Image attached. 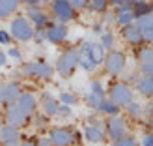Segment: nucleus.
<instances>
[{
  "mask_svg": "<svg viewBox=\"0 0 153 146\" xmlns=\"http://www.w3.org/2000/svg\"><path fill=\"white\" fill-rule=\"evenodd\" d=\"M125 64H127V60H125V55L121 51H110V55L106 56V71H108L110 75L114 77H118L123 73L125 70Z\"/></svg>",
  "mask_w": 153,
  "mask_h": 146,
  "instance_id": "nucleus-3",
  "label": "nucleus"
},
{
  "mask_svg": "<svg viewBox=\"0 0 153 146\" xmlns=\"http://www.w3.org/2000/svg\"><path fill=\"white\" fill-rule=\"evenodd\" d=\"M21 2H26V4H30V6H37L41 0H21Z\"/></svg>",
  "mask_w": 153,
  "mask_h": 146,
  "instance_id": "nucleus-42",
  "label": "nucleus"
},
{
  "mask_svg": "<svg viewBox=\"0 0 153 146\" xmlns=\"http://www.w3.org/2000/svg\"><path fill=\"white\" fill-rule=\"evenodd\" d=\"M114 146H138L134 137H123L120 141H114Z\"/></svg>",
  "mask_w": 153,
  "mask_h": 146,
  "instance_id": "nucleus-30",
  "label": "nucleus"
},
{
  "mask_svg": "<svg viewBox=\"0 0 153 146\" xmlns=\"http://www.w3.org/2000/svg\"><path fill=\"white\" fill-rule=\"evenodd\" d=\"M52 11H54L56 19H60L62 22H67L75 17V7L69 0H54L52 2Z\"/></svg>",
  "mask_w": 153,
  "mask_h": 146,
  "instance_id": "nucleus-7",
  "label": "nucleus"
},
{
  "mask_svg": "<svg viewBox=\"0 0 153 146\" xmlns=\"http://www.w3.org/2000/svg\"><path fill=\"white\" fill-rule=\"evenodd\" d=\"M10 56L15 60H21V51L19 49H10Z\"/></svg>",
  "mask_w": 153,
  "mask_h": 146,
  "instance_id": "nucleus-39",
  "label": "nucleus"
},
{
  "mask_svg": "<svg viewBox=\"0 0 153 146\" xmlns=\"http://www.w3.org/2000/svg\"><path fill=\"white\" fill-rule=\"evenodd\" d=\"M22 73L30 77H39V79H51L54 70L45 62H30V64H25Z\"/></svg>",
  "mask_w": 153,
  "mask_h": 146,
  "instance_id": "nucleus-5",
  "label": "nucleus"
},
{
  "mask_svg": "<svg viewBox=\"0 0 153 146\" xmlns=\"http://www.w3.org/2000/svg\"><path fill=\"white\" fill-rule=\"evenodd\" d=\"M138 56H140V62H149V64H153V49L151 47L142 49Z\"/></svg>",
  "mask_w": 153,
  "mask_h": 146,
  "instance_id": "nucleus-29",
  "label": "nucleus"
},
{
  "mask_svg": "<svg viewBox=\"0 0 153 146\" xmlns=\"http://www.w3.org/2000/svg\"><path fill=\"white\" fill-rule=\"evenodd\" d=\"M4 64H6V55L0 51V66H4Z\"/></svg>",
  "mask_w": 153,
  "mask_h": 146,
  "instance_id": "nucleus-44",
  "label": "nucleus"
},
{
  "mask_svg": "<svg viewBox=\"0 0 153 146\" xmlns=\"http://www.w3.org/2000/svg\"><path fill=\"white\" fill-rule=\"evenodd\" d=\"M17 101H19V107L28 114V116H32V114L36 112V105H37V101H36V97H34L32 94H21Z\"/></svg>",
  "mask_w": 153,
  "mask_h": 146,
  "instance_id": "nucleus-16",
  "label": "nucleus"
},
{
  "mask_svg": "<svg viewBox=\"0 0 153 146\" xmlns=\"http://www.w3.org/2000/svg\"><path fill=\"white\" fill-rule=\"evenodd\" d=\"M58 114H62V116H69V114H71L69 105H60V111H58Z\"/></svg>",
  "mask_w": 153,
  "mask_h": 146,
  "instance_id": "nucleus-36",
  "label": "nucleus"
},
{
  "mask_svg": "<svg viewBox=\"0 0 153 146\" xmlns=\"http://www.w3.org/2000/svg\"><path fill=\"white\" fill-rule=\"evenodd\" d=\"M43 111H45L47 116H54L60 111V103L51 96H43Z\"/></svg>",
  "mask_w": 153,
  "mask_h": 146,
  "instance_id": "nucleus-20",
  "label": "nucleus"
},
{
  "mask_svg": "<svg viewBox=\"0 0 153 146\" xmlns=\"http://www.w3.org/2000/svg\"><path fill=\"white\" fill-rule=\"evenodd\" d=\"M133 11H134V17L138 19V17H142V15H148V13H151V6H149V4H146V2L142 0V2L134 4Z\"/></svg>",
  "mask_w": 153,
  "mask_h": 146,
  "instance_id": "nucleus-26",
  "label": "nucleus"
},
{
  "mask_svg": "<svg viewBox=\"0 0 153 146\" xmlns=\"http://www.w3.org/2000/svg\"><path fill=\"white\" fill-rule=\"evenodd\" d=\"M76 66H79V51L69 49L67 52H64V55L58 58V62H56V71H58L60 75H64V77H69V75L75 71Z\"/></svg>",
  "mask_w": 153,
  "mask_h": 146,
  "instance_id": "nucleus-1",
  "label": "nucleus"
},
{
  "mask_svg": "<svg viewBox=\"0 0 153 146\" xmlns=\"http://www.w3.org/2000/svg\"><path fill=\"white\" fill-rule=\"evenodd\" d=\"M90 90L95 92V94H99V96H105V90H103V86H101L99 82H91V84H90Z\"/></svg>",
  "mask_w": 153,
  "mask_h": 146,
  "instance_id": "nucleus-34",
  "label": "nucleus"
},
{
  "mask_svg": "<svg viewBox=\"0 0 153 146\" xmlns=\"http://www.w3.org/2000/svg\"><path fill=\"white\" fill-rule=\"evenodd\" d=\"M127 112L131 114L133 118H138L140 114H142V105H140V103H136V101H134V103L131 101V103L127 105Z\"/></svg>",
  "mask_w": 153,
  "mask_h": 146,
  "instance_id": "nucleus-28",
  "label": "nucleus"
},
{
  "mask_svg": "<svg viewBox=\"0 0 153 146\" xmlns=\"http://www.w3.org/2000/svg\"><path fill=\"white\" fill-rule=\"evenodd\" d=\"M36 40H37V41H43V40H47V32H43V30H39V32H37V36H36Z\"/></svg>",
  "mask_w": 153,
  "mask_h": 146,
  "instance_id": "nucleus-41",
  "label": "nucleus"
},
{
  "mask_svg": "<svg viewBox=\"0 0 153 146\" xmlns=\"http://www.w3.org/2000/svg\"><path fill=\"white\" fill-rule=\"evenodd\" d=\"M6 118H7V124H11V126H25V122L30 118L28 114L25 112L19 107V103L17 105H11L10 109H7V112H6Z\"/></svg>",
  "mask_w": 153,
  "mask_h": 146,
  "instance_id": "nucleus-10",
  "label": "nucleus"
},
{
  "mask_svg": "<svg viewBox=\"0 0 153 146\" xmlns=\"http://www.w3.org/2000/svg\"><path fill=\"white\" fill-rule=\"evenodd\" d=\"M110 99L116 105H120V107L129 105L133 101V90L129 88L127 84H123V82H116L112 86V90H110Z\"/></svg>",
  "mask_w": 153,
  "mask_h": 146,
  "instance_id": "nucleus-4",
  "label": "nucleus"
},
{
  "mask_svg": "<svg viewBox=\"0 0 153 146\" xmlns=\"http://www.w3.org/2000/svg\"><path fill=\"white\" fill-rule=\"evenodd\" d=\"M133 19H134V11H133V10H123V11H118V15H116L118 25H123V26L131 25Z\"/></svg>",
  "mask_w": 153,
  "mask_h": 146,
  "instance_id": "nucleus-23",
  "label": "nucleus"
},
{
  "mask_svg": "<svg viewBox=\"0 0 153 146\" xmlns=\"http://www.w3.org/2000/svg\"><path fill=\"white\" fill-rule=\"evenodd\" d=\"M90 52H91V56H94V60L97 64H101L103 62V58H105V47L101 43H90Z\"/></svg>",
  "mask_w": 153,
  "mask_h": 146,
  "instance_id": "nucleus-24",
  "label": "nucleus"
},
{
  "mask_svg": "<svg viewBox=\"0 0 153 146\" xmlns=\"http://www.w3.org/2000/svg\"><path fill=\"white\" fill-rule=\"evenodd\" d=\"M101 45H103L105 49H112V47H114V36L108 34V32H105V34L101 36Z\"/></svg>",
  "mask_w": 153,
  "mask_h": 146,
  "instance_id": "nucleus-31",
  "label": "nucleus"
},
{
  "mask_svg": "<svg viewBox=\"0 0 153 146\" xmlns=\"http://www.w3.org/2000/svg\"><path fill=\"white\" fill-rule=\"evenodd\" d=\"M0 101H4V86H0Z\"/></svg>",
  "mask_w": 153,
  "mask_h": 146,
  "instance_id": "nucleus-46",
  "label": "nucleus"
},
{
  "mask_svg": "<svg viewBox=\"0 0 153 146\" xmlns=\"http://www.w3.org/2000/svg\"><path fill=\"white\" fill-rule=\"evenodd\" d=\"M106 6H108V0H90V10L95 11V13L105 11Z\"/></svg>",
  "mask_w": 153,
  "mask_h": 146,
  "instance_id": "nucleus-27",
  "label": "nucleus"
},
{
  "mask_svg": "<svg viewBox=\"0 0 153 146\" xmlns=\"http://www.w3.org/2000/svg\"><path fill=\"white\" fill-rule=\"evenodd\" d=\"M103 99H105V96H99V94H95V92H91V90L86 94V101H88V105L91 109H97V107L103 103Z\"/></svg>",
  "mask_w": 153,
  "mask_h": 146,
  "instance_id": "nucleus-25",
  "label": "nucleus"
},
{
  "mask_svg": "<svg viewBox=\"0 0 153 146\" xmlns=\"http://www.w3.org/2000/svg\"><path fill=\"white\" fill-rule=\"evenodd\" d=\"M49 139L52 146H71V142L75 141V133L67 127H54L51 131Z\"/></svg>",
  "mask_w": 153,
  "mask_h": 146,
  "instance_id": "nucleus-6",
  "label": "nucleus"
},
{
  "mask_svg": "<svg viewBox=\"0 0 153 146\" xmlns=\"http://www.w3.org/2000/svg\"><path fill=\"white\" fill-rule=\"evenodd\" d=\"M52 142H51V139H41L39 141V146H51Z\"/></svg>",
  "mask_w": 153,
  "mask_h": 146,
  "instance_id": "nucleus-43",
  "label": "nucleus"
},
{
  "mask_svg": "<svg viewBox=\"0 0 153 146\" xmlns=\"http://www.w3.org/2000/svg\"><path fill=\"white\" fill-rule=\"evenodd\" d=\"M84 135H86V139L90 142H101L105 139V131H103V126L99 124V122H94L91 126L86 127V131H84Z\"/></svg>",
  "mask_w": 153,
  "mask_h": 146,
  "instance_id": "nucleus-15",
  "label": "nucleus"
},
{
  "mask_svg": "<svg viewBox=\"0 0 153 146\" xmlns=\"http://www.w3.org/2000/svg\"><path fill=\"white\" fill-rule=\"evenodd\" d=\"M140 70H142L144 75H153V64H149V62H142Z\"/></svg>",
  "mask_w": 153,
  "mask_h": 146,
  "instance_id": "nucleus-33",
  "label": "nucleus"
},
{
  "mask_svg": "<svg viewBox=\"0 0 153 146\" xmlns=\"http://www.w3.org/2000/svg\"><path fill=\"white\" fill-rule=\"evenodd\" d=\"M123 36H125V40H127L129 43H133V45H138V43L144 40L140 26H138V25H134V22H131V25H127V26H125Z\"/></svg>",
  "mask_w": 153,
  "mask_h": 146,
  "instance_id": "nucleus-14",
  "label": "nucleus"
},
{
  "mask_svg": "<svg viewBox=\"0 0 153 146\" xmlns=\"http://www.w3.org/2000/svg\"><path fill=\"white\" fill-rule=\"evenodd\" d=\"M97 111L99 112H103V114H110V116H116L118 111H120V105H116L110 99V101H106V99H103V103L97 107Z\"/></svg>",
  "mask_w": 153,
  "mask_h": 146,
  "instance_id": "nucleus-22",
  "label": "nucleus"
},
{
  "mask_svg": "<svg viewBox=\"0 0 153 146\" xmlns=\"http://www.w3.org/2000/svg\"><path fill=\"white\" fill-rule=\"evenodd\" d=\"M151 109H153V103H151Z\"/></svg>",
  "mask_w": 153,
  "mask_h": 146,
  "instance_id": "nucleus-49",
  "label": "nucleus"
},
{
  "mask_svg": "<svg viewBox=\"0 0 153 146\" xmlns=\"http://www.w3.org/2000/svg\"><path fill=\"white\" fill-rule=\"evenodd\" d=\"M142 144L144 146H153V133H149V135H146L142 139Z\"/></svg>",
  "mask_w": 153,
  "mask_h": 146,
  "instance_id": "nucleus-38",
  "label": "nucleus"
},
{
  "mask_svg": "<svg viewBox=\"0 0 153 146\" xmlns=\"http://www.w3.org/2000/svg\"><path fill=\"white\" fill-rule=\"evenodd\" d=\"M21 146H37L36 142H32V141H26V142H22Z\"/></svg>",
  "mask_w": 153,
  "mask_h": 146,
  "instance_id": "nucleus-45",
  "label": "nucleus"
},
{
  "mask_svg": "<svg viewBox=\"0 0 153 146\" xmlns=\"http://www.w3.org/2000/svg\"><path fill=\"white\" fill-rule=\"evenodd\" d=\"M7 43H10V36H7V32L0 30V45H7Z\"/></svg>",
  "mask_w": 153,
  "mask_h": 146,
  "instance_id": "nucleus-37",
  "label": "nucleus"
},
{
  "mask_svg": "<svg viewBox=\"0 0 153 146\" xmlns=\"http://www.w3.org/2000/svg\"><path fill=\"white\" fill-rule=\"evenodd\" d=\"M138 92L142 96L153 97V75H142L138 79Z\"/></svg>",
  "mask_w": 153,
  "mask_h": 146,
  "instance_id": "nucleus-17",
  "label": "nucleus"
},
{
  "mask_svg": "<svg viewBox=\"0 0 153 146\" xmlns=\"http://www.w3.org/2000/svg\"><path fill=\"white\" fill-rule=\"evenodd\" d=\"M69 2L73 4L75 10H80V7H84V6L88 4V0H69Z\"/></svg>",
  "mask_w": 153,
  "mask_h": 146,
  "instance_id": "nucleus-35",
  "label": "nucleus"
},
{
  "mask_svg": "<svg viewBox=\"0 0 153 146\" xmlns=\"http://www.w3.org/2000/svg\"><path fill=\"white\" fill-rule=\"evenodd\" d=\"M60 101H62L64 105H75L76 97H75V96H71L69 92H64V94H60Z\"/></svg>",
  "mask_w": 153,
  "mask_h": 146,
  "instance_id": "nucleus-32",
  "label": "nucleus"
},
{
  "mask_svg": "<svg viewBox=\"0 0 153 146\" xmlns=\"http://www.w3.org/2000/svg\"><path fill=\"white\" fill-rule=\"evenodd\" d=\"M108 2H112V4H116V6H120L121 2H125V0H108Z\"/></svg>",
  "mask_w": 153,
  "mask_h": 146,
  "instance_id": "nucleus-47",
  "label": "nucleus"
},
{
  "mask_svg": "<svg viewBox=\"0 0 153 146\" xmlns=\"http://www.w3.org/2000/svg\"><path fill=\"white\" fill-rule=\"evenodd\" d=\"M41 2H54V0H41Z\"/></svg>",
  "mask_w": 153,
  "mask_h": 146,
  "instance_id": "nucleus-48",
  "label": "nucleus"
},
{
  "mask_svg": "<svg viewBox=\"0 0 153 146\" xmlns=\"http://www.w3.org/2000/svg\"><path fill=\"white\" fill-rule=\"evenodd\" d=\"M108 135L112 137L114 141H120L125 137V122L121 120L118 114L116 116H112L110 122H108Z\"/></svg>",
  "mask_w": 153,
  "mask_h": 146,
  "instance_id": "nucleus-11",
  "label": "nucleus"
},
{
  "mask_svg": "<svg viewBox=\"0 0 153 146\" xmlns=\"http://www.w3.org/2000/svg\"><path fill=\"white\" fill-rule=\"evenodd\" d=\"M11 36L19 41H28L34 37V28L25 17H17L11 21Z\"/></svg>",
  "mask_w": 153,
  "mask_h": 146,
  "instance_id": "nucleus-2",
  "label": "nucleus"
},
{
  "mask_svg": "<svg viewBox=\"0 0 153 146\" xmlns=\"http://www.w3.org/2000/svg\"><path fill=\"white\" fill-rule=\"evenodd\" d=\"M79 66L84 71H94L97 67V62L90 52V43H82V47L79 49Z\"/></svg>",
  "mask_w": 153,
  "mask_h": 146,
  "instance_id": "nucleus-9",
  "label": "nucleus"
},
{
  "mask_svg": "<svg viewBox=\"0 0 153 146\" xmlns=\"http://www.w3.org/2000/svg\"><path fill=\"white\" fill-rule=\"evenodd\" d=\"M21 0H0V19L10 17V15L19 7Z\"/></svg>",
  "mask_w": 153,
  "mask_h": 146,
  "instance_id": "nucleus-19",
  "label": "nucleus"
},
{
  "mask_svg": "<svg viewBox=\"0 0 153 146\" xmlns=\"http://www.w3.org/2000/svg\"><path fill=\"white\" fill-rule=\"evenodd\" d=\"M65 36H67V30H65L64 25H60V22L47 28V40L51 43H62L65 40Z\"/></svg>",
  "mask_w": 153,
  "mask_h": 146,
  "instance_id": "nucleus-13",
  "label": "nucleus"
},
{
  "mask_svg": "<svg viewBox=\"0 0 153 146\" xmlns=\"http://www.w3.org/2000/svg\"><path fill=\"white\" fill-rule=\"evenodd\" d=\"M19 96H21V90H19V86L15 82L6 84V86H4V101L13 103L15 99H19Z\"/></svg>",
  "mask_w": 153,
  "mask_h": 146,
  "instance_id": "nucleus-21",
  "label": "nucleus"
},
{
  "mask_svg": "<svg viewBox=\"0 0 153 146\" xmlns=\"http://www.w3.org/2000/svg\"><path fill=\"white\" fill-rule=\"evenodd\" d=\"M138 26L142 30V36L144 40L153 43V11L148 13V15H142V17H138Z\"/></svg>",
  "mask_w": 153,
  "mask_h": 146,
  "instance_id": "nucleus-12",
  "label": "nucleus"
},
{
  "mask_svg": "<svg viewBox=\"0 0 153 146\" xmlns=\"http://www.w3.org/2000/svg\"><path fill=\"white\" fill-rule=\"evenodd\" d=\"M19 139H21V135H19L17 126L10 124V126L0 127V142H2L4 146H17Z\"/></svg>",
  "mask_w": 153,
  "mask_h": 146,
  "instance_id": "nucleus-8",
  "label": "nucleus"
},
{
  "mask_svg": "<svg viewBox=\"0 0 153 146\" xmlns=\"http://www.w3.org/2000/svg\"><path fill=\"white\" fill-rule=\"evenodd\" d=\"M114 19H116V17H114V15L112 13H105V22H106V25H110V22H114Z\"/></svg>",
  "mask_w": 153,
  "mask_h": 146,
  "instance_id": "nucleus-40",
  "label": "nucleus"
},
{
  "mask_svg": "<svg viewBox=\"0 0 153 146\" xmlns=\"http://www.w3.org/2000/svg\"><path fill=\"white\" fill-rule=\"evenodd\" d=\"M28 15H30V19H32V22L36 26H39V28H43L45 25H47V15H45L39 7H36V6H32V7H28Z\"/></svg>",
  "mask_w": 153,
  "mask_h": 146,
  "instance_id": "nucleus-18",
  "label": "nucleus"
}]
</instances>
